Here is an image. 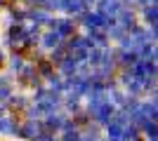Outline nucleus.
I'll list each match as a JSON object with an SVG mask.
<instances>
[{
  "label": "nucleus",
  "mask_w": 158,
  "mask_h": 141,
  "mask_svg": "<svg viewBox=\"0 0 158 141\" xmlns=\"http://www.w3.org/2000/svg\"><path fill=\"white\" fill-rule=\"evenodd\" d=\"M19 134L26 136V139H35V136L40 134V125H38V122H33V120H28L24 127H19Z\"/></svg>",
  "instance_id": "nucleus-2"
},
{
  "label": "nucleus",
  "mask_w": 158,
  "mask_h": 141,
  "mask_svg": "<svg viewBox=\"0 0 158 141\" xmlns=\"http://www.w3.org/2000/svg\"><path fill=\"white\" fill-rule=\"evenodd\" d=\"M0 134H2V136L19 134V125H17L10 115H0Z\"/></svg>",
  "instance_id": "nucleus-1"
},
{
  "label": "nucleus",
  "mask_w": 158,
  "mask_h": 141,
  "mask_svg": "<svg viewBox=\"0 0 158 141\" xmlns=\"http://www.w3.org/2000/svg\"><path fill=\"white\" fill-rule=\"evenodd\" d=\"M52 141H57V139H52Z\"/></svg>",
  "instance_id": "nucleus-3"
}]
</instances>
